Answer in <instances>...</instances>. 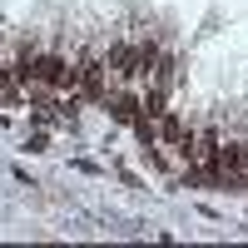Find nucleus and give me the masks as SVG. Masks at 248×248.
<instances>
[{"label": "nucleus", "mask_w": 248, "mask_h": 248, "mask_svg": "<svg viewBox=\"0 0 248 248\" xmlns=\"http://www.w3.org/2000/svg\"><path fill=\"white\" fill-rule=\"evenodd\" d=\"M105 105H109V114H114L119 124H134V119H139V94H129V90L105 94Z\"/></svg>", "instance_id": "nucleus-1"}]
</instances>
